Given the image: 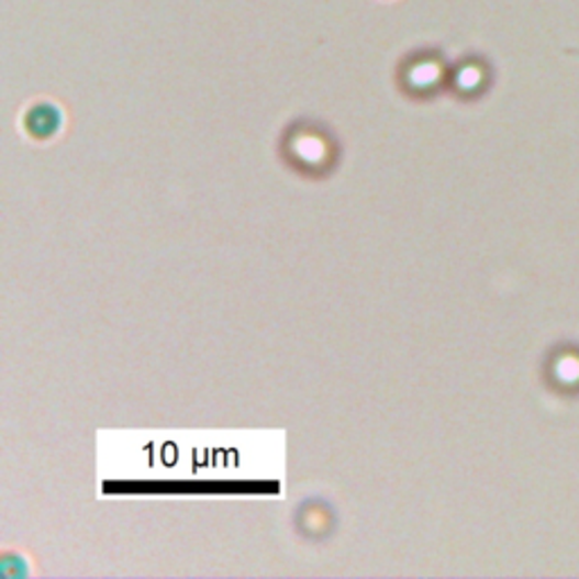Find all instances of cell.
Returning <instances> with one entry per match:
<instances>
[{"mask_svg":"<svg viewBox=\"0 0 579 579\" xmlns=\"http://www.w3.org/2000/svg\"><path fill=\"white\" fill-rule=\"evenodd\" d=\"M408 75L412 77V89H426V85H433L437 80L439 68L433 59L416 57V62L410 66Z\"/></svg>","mask_w":579,"mask_h":579,"instance_id":"2","label":"cell"},{"mask_svg":"<svg viewBox=\"0 0 579 579\" xmlns=\"http://www.w3.org/2000/svg\"><path fill=\"white\" fill-rule=\"evenodd\" d=\"M62 127V113L53 104H36L25 115V130L34 138H51Z\"/></svg>","mask_w":579,"mask_h":579,"instance_id":"1","label":"cell"}]
</instances>
